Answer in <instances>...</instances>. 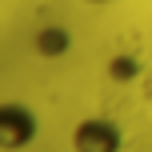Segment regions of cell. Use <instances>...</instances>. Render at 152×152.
Wrapping results in <instances>:
<instances>
[{
  "instance_id": "obj_1",
  "label": "cell",
  "mask_w": 152,
  "mask_h": 152,
  "mask_svg": "<svg viewBox=\"0 0 152 152\" xmlns=\"http://www.w3.org/2000/svg\"><path fill=\"white\" fill-rule=\"evenodd\" d=\"M36 116L20 100H0V152H20L36 140Z\"/></svg>"
},
{
  "instance_id": "obj_2",
  "label": "cell",
  "mask_w": 152,
  "mask_h": 152,
  "mask_svg": "<svg viewBox=\"0 0 152 152\" xmlns=\"http://www.w3.org/2000/svg\"><path fill=\"white\" fill-rule=\"evenodd\" d=\"M124 132L108 116H84L72 128V152H120Z\"/></svg>"
},
{
  "instance_id": "obj_3",
  "label": "cell",
  "mask_w": 152,
  "mask_h": 152,
  "mask_svg": "<svg viewBox=\"0 0 152 152\" xmlns=\"http://www.w3.org/2000/svg\"><path fill=\"white\" fill-rule=\"evenodd\" d=\"M68 48H72V32L60 28V24H44V28L32 36V52L44 56V60H60Z\"/></svg>"
},
{
  "instance_id": "obj_4",
  "label": "cell",
  "mask_w": 152,
  "mask_h": 152,
  "mask_svg": "<svg viewBox=\"0 0 152 152\" xmlns=\"http://www.w3.org/2000/svg\"><path fill=\"white\" fill-rule=\"evenodd\" d=\"M108 76H112L116 84H128V80H136V76H140L136 56H112V60H108Z\"/></svg>"
},
{
  "instance_id": "obj_5",
  "label": "cell",
  "mask_w": 152,
  "mask_h": 152,
  "mask_svg": "<svg viewBox=\"0 0 152 152\" xmlns=\"http://www.w3.org/2000/svg\"><path fill=\"white\" fill-rule=\"evenodd\" d=\"M88 4H108V0H88Z\"/></svg>"
}]
</instances>
